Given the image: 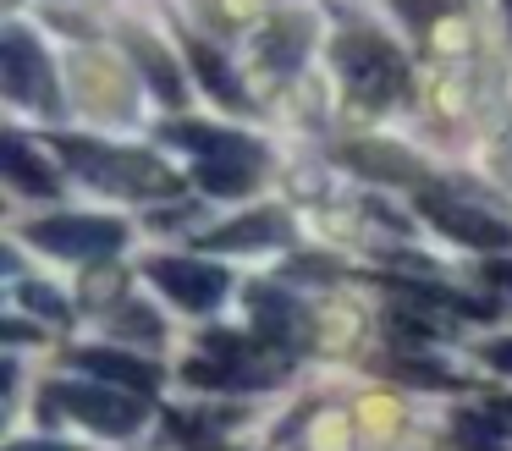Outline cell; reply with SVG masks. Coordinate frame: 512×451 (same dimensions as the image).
Masks as SVG:
<instances>
[{
  "label": "cell",
  "mask_w": 512,
  "mask_h": 451,
  "mask_svg": "<svg viewBox=\"0 0 512 451\" xmlns=\"http://www.w3.org/2000/svg\"><path fill=\"white\" fill-rule=\"evenodd\" d=\"M56 149L78 165L83 182L105 187L122 198H171L182 187V176L166 160L144 149H116V143H83V138H56Z\"/></svg>",
  "instance_id": "1"
},
{
  "label": "cell",
  "mask_w": 512,
  "mask_h": 451,
  "mask_svg": "<svg viewBox=\"0 0 512 451\" xmlns=\"http://www.w3.org/2000/svg\"><path fill=\"white\" fill-rule=\"evenodd\" d=\"M50 402H56L61 418H78L94 435H138L149 418L144 396L122 391V385H94V380H56L50 385Z\"/></svg>",
  "instance_id": "2"
},
{
  "label": "cell",
  "mask_w": 512,
  "mask_h": 451,
  "mask_svg": "<svg viewBox=\"0 0 512 451\" xmlns=\"http://www.w3.org/2000/svg\"><path fill=\"white\" fill-rule=\"evenodd\" d=\"M0 77H6V99L17 110H39V116H56V72H50L45 44L34 39V28L23 22H6V39H0Z\"/></svg>",
  "instance_id": "3"
},
{
  "label": "cell",
  "mask_w": 512,
  "mask_h": 451,
  "mask_svg": "<svg viewBox=\"0 0 512 451\" xmlns=\"http://www.w3.org/2000/svg\"><path fill=\"white\" fill-rule=\"evenodd\" d=\"M23 237L56 259H111L122 253L127 226L111 215H39L34 226H23Z\"/></svg>",
  "instance_id": "4"
},
{
  "label": "cell",
  "mask_w": 512,
  "mask_h": 451,
  "mask_svg": "<svg viewBox=\"0 0 512 451\" xmlns=\"http://www.w3.org/2000/svg\"><path fill=\"white\" fill-rule=\"evenodd\" d=\"M149 281L166 292V303H177L182 314H193V319L215 314V308L232 297V270H221V264H210V259L160 253V259H149Z\"/></svg>",
  "instance_id": "5"
},
{
  "label": "cell",
  "mask_w": 512,
  "mask_h": 451,
  "mask_svg": "<svg viewBox=\"0 0 512 451\" xmlns=\"http://www.w3.org/2000/svg\"><path fill=\"white\" fill-rule=\"evenodd\" d=\"M342 72L364 99H391L402 88L397 50H391L386 39H375V33H353V39L342 44Z\"/></svg>",
  "instance_id": "6"
},
{
  "label": "cell",
  "mask_w": 512,
  "mask_h": 451,
  "mask_svg": "<svg viewBox=\"0 0 512 451\" xmlns=\"http://www.w3.org/2000/svg\"><path fill=\"white\" fill-rule=\"evenodd\" d=\"M287 237H292L287 215L254 209V215H237V220H226V226H215L210 237H204V248H215V253H265V248H281Z\"/></svg>",
  "instance_id": "7"
},
{
  "label": "cell",
  "mask_w": 512,
  "mask_h": 451,
  "mask_svg": "<svg viewBox=\"0 0 512 451\" xmlns=\"http://www.w3.org/2000/svg\"><path fill=\"white\" fill-rule=\"evenodd\" d=\"M6 182H12L17 198H45L61 193V176L56 165H45V154L23 138V132H6Z\"/></svg>",
  "instance_id": "8"
},
{
  "label": "cell",
  "mask_w": 512,
  "mask_h": 451,
  "mask_svg": "<svg viewBox=\"0 0 512 451\" xmlns=\"http://www.w3.org/2000/svg\"><path fill=\"white\" fill-rule=\"evenodd\" d=\"M78 369L83 374H100V380L122 385V391H138V396L155 391V369H149L144 358H133V352H122V347H83L78 352Z\"/></svg>",
  "instance_id": "9"
},
{
  "label": "cell",
  "mask_w": 512,
  "mask_h": 451,
  "mask_svg": "<svg viewBox=\"0 0 512 451\" xmlns=\"http://www.w3.org/2000/svg\"><path fill=\"white\" fill-rule=\"evenodd\" d=\"M430 215L441 220L452 237L474 242V248H512V226L496 215H474V209H457V204H435Z\"/></svg>",
  "instance_id": "10"
},
{
  "label": "cell",
  "mask_w": 512,
  "mask_h": 451,
  "mask_svg": "<svg viewBox=\"0 0 512 451\" xmlns=\"http://www.w3.org/2000/svg\"><path fill=\"white\" fill-rule=\"evenodd\" d=\"M303 50H309L303 17H276L265 33H259V61H265L270 72H292V66L303 61Z\"/></svg>",
  "instance_id": "11"
},
{
  "label": "cell",
  "mask_w": 512,
  "mask_h": 451,
  "mask_svg": "<svg viewBox=\"0 0 512 451\" xmlns=\"http://www.w3.org/2000/svg\"><path fill=\"white\" fill-rule=\"evenodd\" d=\"M12 303L23 308V314H34V319H50V325H67L72 319V303L56 292V286H45V281H17Z\"/></svg>",
  "instance_id": "12"
},
{
  "label": "cell",
  "mask_w": 512,
  "mask_h": 451,
  "mask_svg": "<svg viewBox=\"0 0 512 451\" xmlns=\"http://www.w3.org/2000/svg\"><path fill=\"white\" fill-rule=\"evenodd\" d=\"M133 61L144 66V72L155 77L160 88H166V99H182V77H171V61H166V55H160V44L138 39V44H133Z\"/></svg>",
  "instance_id": "13"
},
{
  "label": "cell",
  "mask_w": 512,
  "mask_h": 451,
  "mask_svg": "<svg viewBox=\"0 0 512 451\" xmlns=\"http://www.w3.org/2000/svg\"><path fill=\"white\" fill-rule=\"evenodd\" d=\"M193 61L204 66V83L215 88V99H226V105H243V88L232 83V72H226V66H215L210 44H193Z\"/></svg>",
  "instance_id": "14"
},
{
  "label": "cell",
  "mask_w": 512,
  "mask_h": 451,
  "mask_svg": "<svg viewBox=\"0 0 512 451\" xmlns=\"http://www.w3.org/2000/svg\"><path fill=\"white\" fill-rule=\"evenodd\" d=\"M479 358H485L496 374H512V336H496V341H485V347H479Z\"/></svg>",
  "instance_id": "15"
},
{
  "label": "cell",
  "mask_w": 512,
  "mask_h": 451,
  "mask_svg": "<svg viewBox=\"0 0 512 451\" xmlns=\"http://www.w3.org/2000/svg\"><path fill=\"white\" fill-rule=\"evenodd\" d=\"M6 451H78L72 440H12Z\"/></svg>",
  "instance_id": "16"
},
{
  "label": "cell",
  "mask_w": 512,
  "mask_h": 451,
  "mask_svg": "<svg viewBox=\"0 0 512 451\" xmlns=\"http://www.w3.org/2000/svg\"><path fill=\"white\" fill-rule=\"evenodd\" d=\"M490 275H496L501 286H512V264H507V259H501V264H490Z\"/></svg>",
  "instance_id": "17"
},
{
  "label": "cell",
  "mask_w": 512,
  "mask_h": 451,
  "mask_svg": "<svg viewBox=\"0 0 512 451\" xmlns=\"http://www.w3.org/2000/svg\"><path fill=\"white\" fill-rule=\"evenodd\" d=\"M507 17H512V0H507Z\"/></svg>",
  "instance_id": "18"
}]
</instances>
